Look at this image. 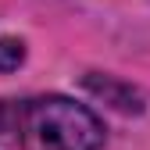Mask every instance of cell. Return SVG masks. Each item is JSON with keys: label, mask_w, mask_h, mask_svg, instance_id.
<instances>
[{"label": "cell", "mask_w": 150, "mask_h": 150, "mask_svg": "<svg viewBox=\"0 0 150 150\" xmlns=\"http://www.w3.org/2000/svg\"><path fill=\"white\" fill-rule=\"evenodd\" d=\"M14 129L25 150H100L104 143L100 118L64 97L25 100L14 111Z\"/></svg>", "instance_id": "1"}, {"label": "cell", "mask_w": 150, "mask_h": 150, "mask_svg": "<svg viewBox=\"0 0 150 150\" xmlns=\"http://www.w3.org/2000/svg\"><path fill=\"white\" fill-rule=\"evenodd\" d=\"M86 86L97 93V97H104V100H111L118 111H143V93L139 89H132V86H125V82H118V79H111V75H86Z\"/></svg>", "instance_id": "2"}, {"label": "cell", "mask_w": 150, "mask_h": 150, "mask_svg": "<svg viewBox=\"0 0 150 150\" xmlns=\"http://www.w3.org/2000/svg\"><path fill=\"white\" fill-rule=\"evenodd\" d=\"M22 61H25V43L4 36V40H0V71H14Z\"/></svg>", "instance_id": "3"}]
</instances>
